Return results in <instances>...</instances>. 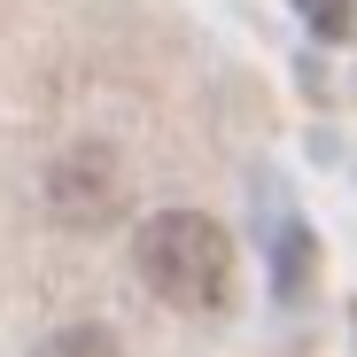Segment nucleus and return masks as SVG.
I'll use <instances>...</instances> for the list:
<instances>
[{"label":"nucleus","mask_w":357,"mask_h":357,"mask_svg":"<svg viewBox=\"0 0 357 357\" xmlns=\"http://www.w3.org/2000/svg\"><path fill=\"white\" fill-rule=\"evenodd\" d=\"M132 264L171 311H225L233 295V241L202 210H155L132 233Z\"/></svg>","instance_id":"1"},{"label":"nucleus","mask_w":357,"mask_h":357,"mask_svg":"<svg viewBox=\"0 0 357 357\" xmlns=\"http://www.w3.org/2000/svg\"><path fill=\"white\" fill-rule=\"evenodd\" d=\"M47 195H54V218H63V225H101V218H116V202H125V187H116V163H109L101 148L63 155Z\"/></svg>","instance_id":"2"},{"label":"nucleus","mask_w":357,"mask_h":357,"mask_svg":"<svg viewBox=\"0 0 357 357\" xmlns=\"http://www.w3.org/2000/svg\"><path fill=\"white\" fill-rule=\"evenodd\" d=\"M295 16H303L319 39H349L357 31V0H295Z\"/></svg>","instance_id":"3"},{"label":"nucleus","mask_w":357,"mask_h":357,"mask_svg":"<svg viewBox=\"0 0 357 357\" xmlns=\"http://www.w3.org/2000/svg\"><path fill=\"white\" fill-rule=\"evenodd\" d=\"M39 357H125V349H116L101 326H63V334H54Z\"/></svg>","instance_id":"4"}]
</instances>
